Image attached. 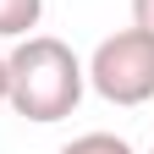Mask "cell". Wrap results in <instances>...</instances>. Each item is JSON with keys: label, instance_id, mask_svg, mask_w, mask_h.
Masks as SVG:
<instances>
[{"label": "cell", "instance_id": "obj_1", "mask_svg": "<svg viewBox=\"0 0 154 154\" xmlns=\"http://www.w3.org/2000/svg\"><path fill=\"white\" fill-rule=\"evenodd\" d=\"M83 94H88V72L66 38L28 33L6 50V105L22 121L55 127L83 105Z\"/></svg>", "mask_w": 154, "mask_h": 154}, {"label": "cell", "instance_id": "obj_2", "mask_svg": "<svg viewBox=\"0 0 154 154\" xmlns=\"http://www.w3.org/2000/svg\"><path fill=\"white\" fill-rule=\"evenodd\" d=\"M83 72L105 105H121V110L149 105L154 99V33H143V28L105 33L94 44V55L83 61Z\"/></svg>", "mask_w": 154, "mask_h": 154}, {"label": "cell", "instance_id": "obj_3", "mask_svg": "<svg viewBox=\"0 0 154 154\" xmlns=\"http://www.w3.org/2000/svg\"><path fill=\"white\" fill-rule=\"evenodd\" d=\"M44 22V0H0V38H28Z\"/></svg>", "mask_w": 154, "mask_h": 154}, {"label": "cell", "instance_id": "obj_4", "mask_svg": "<svg viewBox=\"0 0 154 154\" xmlns=\"http://www.w3.org/2000/svg\"><path fill=\"white\" fill-rule=\"evenodd\" d=\"M55 154H138L121 132H77L72 143H61Z\"/></svg>", "mask_w": 154, "mask_h": 154}, {"label": "cell", "instance_id": "obj_5", "mask_svg": "<svg viewBox=\"0 0 154 154\" xmlns=\"http://www.w3.org/2000/svg\"><path fill=\"white\" fill-rule=\"evenodd\" d=\"M132 28L154 33V0H132Z\"/></svg>", "mask_w": 154, "mask_h": 154}, {"label": "cell", "instance_id": "obj_6", "mask_svg": "<svg viewBox=\"0 0 154 154\" xmlns=\"http://www.w3.org/2000/svg\"><path fill=\"white\" fill-rule=\"evenodd\" d=\"M0 105H6V50H0Z\"/></svg>", "mask_w": 154, "mask_h": 154}, {"label": "cell", "instance_id": "obj_7", "mask_svg": "<svg viewBox=\"0 0 154 154\" xmlns=\"http://www.w3.org/2000/svg\"><path fill=\"white\" fill-rule=\"evenodd\" d=\"M149 154H154V149H149Z\"/></svg>", "mask_w": 154, "mask_h": 154}]
</instances>
